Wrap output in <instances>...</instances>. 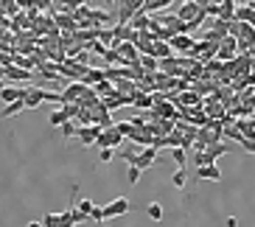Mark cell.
Returning <instances> with one entry per match:
<instances>
[{
  "label": "cell",
  "mask_w": 255,
  "mask_h": 227,
  "mask_svg": "<svg viewBox=\"0 0 255 227\" xmlns=\"http://www.w3.org/2000/svg\"><path fill=\"white\" fill-rule=\"evenodd\" d=\"M87 87H98L101 82H107V70L104 68H87L84 70V79H82Z\"/></svg>",
  "instance_id": "obj_11"
},
{
  "label": "cell",
  "mask_w": 255,
  "mask_h": 227,
  "mask_svg": "<svg viewBox=\"0 0 255 227\" xmlns=\"http://www.w3.org/2000/svg\"><path fill=\"white\" fill-rule=\"evenodd\" d=\"M48 123H51V126H65V123H68V118H65V113H62V110H53L51 118H48Z\"/></svg>",
  "instance_id": "obj_26"
},
{
  "label": "cell",
  "mask_w": 255,
  "mask_h": 227,
  "mask_svg": "<svg viewBox=\"0 0 255 227\" xmlns=\"http://www.w3.org/2000/svg\"><path fill=\"white\" fill-rule=\"evenodd\" d=\"M241 149L250 151V154H255V140H241Z\"/></svg>",
  "instance_id": "obj_35"
},
{
  "label": "cell",
  "mask_w": 255,
  "mask_h": 227,
  "mask_svg": "<svg viewBox=\"0 0 255 227\" xmlns=\"http://www.w3.org/2000/svg\"><path fill=\"white\" fill-rule=\"evenodd\" d=\"M124 157H127L129 166H137L143 171V168L154 166V160H157V149H154V146H149V149H143L140 154H135V151H124Z\"/></svg>",
  "instance_id": "obj_1"
},
{
  "label": "cell",
  "mask_w": 255,
  "mask_h": 227,
  "mask_svg": "<svg viewBox=\"0 0 255 227\" xmlns=\"http://www.w3.org/2000/svg\"><path fill=\"white\" fill-rule=\"evenodd\" d=\"M168 6H174L171 0H143V11H146V14H157V11H165V8Z\"/></svg>",
  "instance_id": "obj_17"
},
{
  "label": "cell",
  "mask_w": 255,
  "mask_h": 227,
  "mask_svg": "<svg viewBox=\"0 0 255 227\" xmlns=\"http://www.w3.org/2000/svg\"><path fill=\"white\" fill-rule=\"evenodd\" d=\"M171 182H174V188H185V182H188L185 168H177V171H174V177H171Z\"/></svg>",
  "instance_id": "obj_25"
},
{
  "label": "cell",
  "mask_w": 255,
  "mask_h": 227,
  "mask_svg": "<svg viewBox=\"0 0 255 227\" xmlns=\"http://www.w3.org/2000/svg\"><path fill=\"white\" fill-rule=\"evenodd\" d=\"M227 151H230V146H227V143H210V146H208V154H210L213 160L222 157V154H227Z\"/></svg>",
  "instance_id": "obj_23"
},
{
  "label": "cell",
  "mask_w": 255,
  "mask_h": 227,
  "mask_svg": "<svg viewBox=\"0 0 255 227\" xmlns=\"http://www.w3.org/2000/svg\"><path fill=\"white\" fill-rule=\"evenodd\" d=\"M93 222H104V205H96L93 208V216H90Z\"/></svg>",
  "instance_id": "obj_32"
},
{
  "label": "cell",
  "mask_w": 255,
  "mask_h": 227,
  "mask_svg": "<svg viewBox=\"0 0 255 227\" xmlns=\"http://www.w3.org/2000/svg\"><path fill=\"white\" fill-rule=\"evenodd\" d=\"M25 227H42V222H28Z\"/></svg>",
  "instance_id": "obj_37"
},
{
  "label": "cell",
  "mask_w": 255,
  "mask_h": 227,
  "mask_svg": "<svg viewBox=\"0 0 255 227\" xmlns=\"http://www.w3.org/2000/svg\"><path fill=\"white\" fill-rule=\"evenodd\" d=\"M253 6H255V3H253Z\"/></svg>",
  "instance_id": "obj_39"
},
{
  "label": "cell",
  "mask_w": 255,
  "mask_h": 227,
  "mask_svg": "<svg viewBox=\"0 0 255 227\" xmlns=\"http://www.w3.org/2000/svg\"><path fill=\"white\" fill-rule=\"evenodd\" d=\"M140 174H143V171H140L137 166H129V168H127V180H129V185H137V182H140Z\"/></svg>",
  "instance_id": "obj_28"
},
{
  "label": "cell",
  "mask_w": 255,
  "mask_h": 227,
  "mask_svg": "<svg viewBox=\"0 0 255 227\" xmlns=\"http://www.w3.org/2000/svg\"><path fill=\"white\" fill-rule=\"evenodd\" d=\"M121 140H124V135H121L118 129H104V132H101V135H98V140L96 143L101 146V149H115V146H121Z\"/></svg>",
  "instance_id": "obj_6"
},
{
  "label": "cell",
  "mask_w": 255,
  "mask_h": 227,
  "mask_svg": "<svg viewBox=\"0 0 255 227\" xmlns=\"http://www.w3.org/2000/svg\"><path fill=\"white\" fill-rule=\"evenodd\" d=\"M101 132H104V129H101V126H96V123H93V126H79V137H82V143H84V146L96 143Z\"/></svg>",
  "instance_id": "obj_13"
},
{
  "label": "cell",
  "mask_w": 255,
  "mask_h": 227,
  "mask_svg": "<svg viewBox=\"0 0 255 227\" xmlns=\"http://www.w3.org/2000/svg\"><path fill=\"white\" fill-rule=\"evenodd\" d=\"M129 211H132L129 199L127 197H118V199H113L110 205H104V222L107 219H115V216H124V213H129Z\"/></svg>",
  "instance_id": "obj_5"
},
{
  "label": "cell",
  "mask_w": 255,
  "mask_h": 227,
  "mask_svg": "<svg viewBox=\"0 0 255 227\" xmlns=\"http://www.w3.org/2000/svg\"><path fill=\"white\" fill-rule=\"evenodd\" d=\"M98 42L113 51V45H115V28H98Z\"/></svg>",
  "instance_id": "obj_20"
},
{
  "label": "cell",
  "mask_w": 255,
  "mask_h": 227,
  "mask_svg": "<svg viewBox=\"0 0 255 227\" xmlns=\"http://www.w3.org/2000/svg\"><path fill=\"white\" fill-rule=\"evenodd\" d=\"M25 96H28V87H3L0 90V101H6V104H14V101H25Z\"/></svg>",
  "instance_id": "obj_8"
},
{
  "label": "cell",
  "mask_w": 255,
  "mask_h": 227,
  "mask_svg": "<svg viewBox=\"0 0 255 227\" xmlns=\"http://www.w3.org/2000/svg\"><path fill=\"white\" fill-rule=\"evenodd\" d=\"M236 20L239 23H247L255 28V6L253 3H244V6H239V11H236Z\"/></svg>",
  "instance_id": "obj_16"
},
{
  "label": "cell",
  "mask_w": 255,
  "mask_h": 227,
  "mask_svg": "<svg viewBox=\"0 0 255 227\" xmlns=\"http://www.w3.org/2000/svg\"><path fill=\"white\" fill-rule=\"evenodd\" d=\"M93 208H96V205H93L87 197L79 199V202H76V225H79V222H84V219H90V216H93Z\"/></svg>",
  "instance_id": "obj_15"
},
{
  "label": "cell",
  "mask_w": 255,
  "mask_h": 227,
  "mask_svg": "<svg viewBox=\"0 0 255 227\" xmlns=\"http://www.w3.org/2000/svg\"><path fill=\"white\" fill-rule=\"evenodd\" d=\"M149 219H151V222H160V219H163V208H160L157 202L149 205Z\"/></svg>",
  "instance_id": "obj_29"
},
{
  "label": "cell",
  "mask_w": 255,
  "mask_h": 227,
  "mask_svg": "<svg viewBox=\"0 0 255 227\" xmlns=\"http://www.w3.org/2000/svg\"><path fill=\"white\" fill-rule=\"evenodd\" d=\"M216 59L219 62H236L239 59V39L236 37H227V39H222L219 42V51H216Z\"/></svg>",
  "instance_id": "obj_3"
},
{
  "label": "cell",
  "mask_w": 255,
  "mask_h": 227,
  "mask_svg": "<svg viewBox=\"0 0 255 227\" xmlns=\"http://www.w3.org/2000/svg\"><path fill=\"white\" fill-rule=\"evenodd\" d=\"M84 93H87V84H84V82H73V84H68V87L62 90V107H65V104H79Z\"/></svg>",
  "instance_id": "obj_4"
},
{
  "label": "cell",
  "mask_w": 255,
  "mask_h": 227,
  "mask_svg": "<svg viewBox=\"0 0 255 227\" xmlns=\"http://www.w3.org/2000/svg\"><path fill=\"white\" fill-rule=\"evenodd\" d=\"M113 151H115V149H101V154H98V160L110 166V160H113Z\"/></svg>",
  "instance_id": "obj_33"
},
{
  "label": "cell",
  "mask_w": 255,
  "mask_h": 227,
  "mask_svg": "<svg viewBox=\"0 0 255 227\" xmlns=\"http://www.w3.org/2000/svg\"><path fill=\"white\" fill-rule=\"evenodd\" d=\"M0 25H6V28H11V20L6 17V8H3V3H0Z\"/></svg>",
  "instance_id": "obj_34"
},
{
  "label": "cell",
  "mask_w": 255,
  "mask_h": 227,
  "mask_svg": "<svg viewBox=\"0 0 255 227\" xmlns=\"http://www.w3.org/2000/svg\"><path fill=\"white\" fill-rule=\"evenodd\" d=\"M25 110V101H14V104L6 107V113H3V118H14V115H20Z\"/></svg>",
  "instance_id": "obj_24"
},
{
  "label": "cell",
  "mask_w": 255,
  "mask_h": 227,
  "mask_svg": "<svg viewBox=\"0 0 255 227\" xmlns=\"http://www.w3.org/2000/svg\"><path fill=\"white\" fill-rule=\"evenodd\" d=\"M42 101H48V90L37 84V87H31L28 96H25V110H37Z\"/></svg>",
  "instance_id": "obj_9"
},
{
  "label": "cell",
  "mask_w": 255,
  "mask_h": 227,
  "mask_svg": "<svg viewBox=\"0 0 255 227\" xmlns=\"http://www.w3.org/2000/svg\"><path fill=\"white\" fill-rule=\"evenodd\" d=\"M236 11H239V3H233V0L219 3V20L222 23H236Z\"/></svg>",
  "instance_id": "obj_10"
},
{
  "label": "cell",
  "mask_w": 255,
  "mask_h": 227,
  "mask_svg": "<svg viewBox=\"0 0 255 227\" xmlns=\"http://www.w3.org/2000/svg\"><path fill=\"white\" fill-rule=\"evenodd\" d=\"M143 11V0H124L118 3V25H129Z\"/></svg>",
  "instance_id": "obj_2"
},
{
  "label": "cell",
  "mask_w": 255,
  "mask_h": 227,
  "mask_svg": "<svg viewBox=\"0 0 255 227\" xmlns=\"http://www.w3.org/2000/svg\"><path fill=\"white\" fill-rule=\"evenodd\" d=\"M135 107H140V110H154V96H149V93H135Z\"/></svg>",
  "instance_id": "obj_21"
},
{
  "label": "cell",
  "mask_w": 255,
  "mask_h": 227,
  "mask_svg": "<svg viewBox=\"0 0 255 227\" xmlns=\"http://www.w3.org/2000/svg\"><path fill=\"white\" fill-rule=\"evenodd\" d=\"M171 157H174V163H177V168H185V160H188L185 149H171Z\"/></svg>",
  "instance_id": "obj_27"
},
{
  "label": "cell",
  "mask_w": 255,
  "mask_h": 227,
  "mask_svg": "<svg viewBox=\"0 0 255 227\" xmlns=\"http://www.w3.org/2000/svg\"><path fill=\"white\" fill-rule=\"evenodd\" d=\"M6 34H8V31H6V25H0V39L6 37Z\"/></svg>",
  "instance_id": "obj_38"
},
{
  "label": "cell",
  "mask_w": 255,
  "mask_h": 227,
  "mask_svg": "<svg viewBox=\"0 0 255 227\" xmlns=\"http://www.w3.org/2000/svg\"><path fill=\"white\" fill-rule=\"evenodd\" d=\"M196 180H210V182H219L222 180V168L213 163V166H202L196 168Z\"/></svg>",
  "instance_id": "obj_12"
},
{
  "label": "cell",
  "mask_w": 255,
  "mask_h": 227,
  "mask_svg": "<svg viewBox=\"0 0 255 227\" xmlns=\"http://www.w3.org/2000/svg\"><path fill=\"white\" fill-rule=\"evenodd\" d=\"M42 227H59V213H45Z\"/></svg>",
  "instance_id": "obj_30"
},
{
  "label": "cell",
  "mask_w": 255,
  "mask_h": 227,
  "mask_svg": "<svg viewBox=\"0 0 255 227\" xmlns=\"http://www.w3.org/2000/svg\"><path fill=\"white\" fill-rule=\"evenodd\" d=\"M140 68L146 70V73H160V62L154 59V56H140Z\"/></svg>",
  "instance_id": "obj_22"
},
{
  "label": "cell",
  "mask_w": 255,
  "mask_h": 227,
  "mask_svg": "<svg viewBox=\"0 0 255 227\" xmlns=\"http://www.w3.org/2000/svg\"><path fill=\"white\" fill-rule=\"evenodd\" d=\"M205 8H208V14H210V17H216V20H219V3H208Z\"/></svg>",
  "instance_id": "obj_36"
},
{
  "label": "cell",
  "mask_w": 255,
  "mask_h": 227,
  "mask_svg": "<svg viewBox=\"0 0 255 227\" xmlns=\"http://www.w3.org/2000/svg\"><path fill=\"white\" fill-rule=\"evenodd\" d=\"M62 135H65V137H73V135H79V126H76L73 121H68L65 126H62Z\"/></svg>",
  "instance_id": "obj_31"
},
{
  "label": "cell",
  "mask_w": 255,
  "mask_h": 227,
  "mask_svg": "<svg viewBox=\"0 0 255 227\" xmlns=\"http://www.w3.org/2000/svg\"><path fill=\"white\" fill-rule=\"evenodd\" d=\"M56 25H59L62 31H70V34H76V31L82 28L79 20H76V17H68V14H56Z\"/></svg>",
  "instance_id": "obj_19"
},
{
  "label": "cell",
  "mask_w": 255,
  "mask_h": 227,
  "mask_svg": "<svg viewBox=\"0 0 255 227\" xmlns=\"http://www.w3.org/2000/svg\"><path fill=\"white\" fill-rule=\"evenodd\" d=\"M194 45H196V39H194V37H188V34H177V37L171 39V51L182 53V56H191Z\"/></svg>",
  "instance_id": "obj_7"
},
{
  "label": "cell",
  "mask_w": 255,
  "mask_h": 227,
  "mask_svg": "<svg viewBox=\"0 0 255 227\" xmlns=\"http://www.w3.org/2000/svg\"><path fill=\"white\" fill-rule=\"evenodd\" d=\"M151 56L157 62H163V59H171L174 56V51H171V42H154V48H151Z\"/></svg>",
  "instance_id": "obj_18"
},
{
  "label": "cell",
  "mask_w": 255,
  "mask_h": 227,
  "mask_svg": "<svg viewBox=\"0 0 255 227\" xmlns=\"http://www.w3.org/2000/svg\"><path fill=\"white\" fill-rule=\"evenodd\" d=\"M37 73H31V70H23L17 68V65H11V68H6V79L8 82H31Z\"/></svg>",
  "instance_id": "obj_14"
}]
</instances>
